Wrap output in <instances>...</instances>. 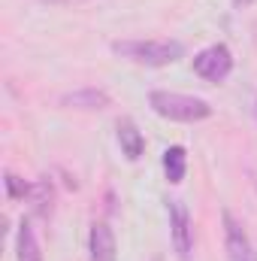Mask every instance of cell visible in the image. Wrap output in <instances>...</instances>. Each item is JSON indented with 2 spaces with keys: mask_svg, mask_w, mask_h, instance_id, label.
<instances>
[{
  "mask_svg": "<svg viewBox=\"0 0 257 261\" xmlns=\"http://www.w3.org/2000/svg\"><path fill=\"white\" fill-rule=\"evenodd\" d=\"M27 200L34 203V216L49 219L52 216V203H55V186H52V179H37Z\"/></svg>",
  "mask_w": 257,
  "mask_h": 261,
  "instance_id": "11",
  "label": "cell"
},
{
  "mask_svg": "<svg viewBox=\"0 0 257 261\" xmlns=\"http://www.w3.org/2000/svg\"><path fill=\"white\" fill-rule=\"evenodd\" d=\"M3 186H6V197L9 200H24V197H30V192H34V182H24L15 173H3Z\"/></svg>",
  "mask_w": 257,
  "mask_h": 261,
  "instance_id": "12",
  "label": "cell"
},
{
  "mask_svg": "<svg viewBox=\"0 0 257 261\" xmlns=\"http://www.w3.org/2000/svg\"><path fill=\"white\" fill-rule=\"evenodd\" d=\"M112 52L145 67H167L185 58V46L179 40H115Z\"/></svg>",
  "mask_w": 257,
  "mask_h": 261,
  "instance_id": "2",
  "label": "cell"
},
{
  "mask_svg": "<svg viewBox=\"0 0 257 261\" xmlns=\"http://www.w3.org/2000/svg\"><path fill=\"white\" fill-rule=\"evenodd\" d=\"M221 225H224V249L227 261H257V249L248 237V231L242 228V222L233 219V213H221Z\"/></svg>",
  "mask_w": 257,
  "mask_h": 261,
  "instance_id": "5",
  "label": "cell"
},
{
  "mask_svg": "<svg viewBox=\"0 0 257 261\" xmlns=\"http://www.w3.org/2000/svg\"><path fill=\"white\" fill-rule=\"evenodd\" d=\"M194 73L206 82H224L233 73V52L224 43H212L194 55Z\"/></svg>",
  "mask_w": 257,
  "mask_h": 261,
  "instance_id": "3",
  "label": "cell"
},
{
  "mask_svg": "<svg viewBox=\"0 0 257 261\" xmlns=\"http://www.w3.org/2000/svg\"><path fill=\"white\" fill-rule=\"evenodd\" d=\"M148 107H151L160 119L182 122V125L206 122V119L212 116L209 100L194 97V94H182V91H164V88H154V91L148 94Z\"/></svg>",
  "mask_w": 257,
  "mask_h": 261,
  "instance_id": "1",
  "label": "cell"
},
{
  "mask_svg": "<svg viewBox=\"0 0 257 261\" xmlns=\"http://www.w3.org/2000/svg\"><path fill=\"white\" fill-rule=\"evenodd\" d=\"M115 137H118V146H121V155L127 158V161H139L142 158V152H145V137H142V130L136 128V122L133 119H118L115 122Z\"/></svg>",
  "mask_w": 257,
  "mask_h": 261,
  "instance_id": "7",
  "label": "cell"
},
{
  "mask_svg": "<svg viewBox=\"0 0 257 261\" xmlns=\"http://www.w3.org/2000/svg\"><path fill=\"white\" fill-rule=\"evenodd\" d=\"M251 3H254V0H233V6H236V9H248Z\"/></svg>",
  "mask_w": 257,
  "mask_h": 261,
  "instance_id": "14",
  "label": "cell"
},
{
  "mask_svg": "<svg viewBox=\"0 0 257 261\" xmlns=\"http://www.w3.org/2000/svg\"><path fill=\"white\" fill-rule=\"evenodd\" d=\"M88 252L91 261H118V246H115V234L106 222H94L88 231Z\"/></svg>",
  "mask_w": 257,
  "mask_h": 261,
  "instance_id": "6",
  "label": "cell"
},
{
  "mask_svg": "<svg viewBox=\"0 0 257 261\" xmlns=\"http://www.w3.org/2000/svg\"><path fill=\"white\" fill-rule=\"evenodd\" d=\"M188 173V152L185 146H167L164 149V176L170 186H179Z\"/></svg>",
  "mask_w": 257,
  "mask_h": 261,
  "instance_id": "10",
  "label": "cell"
},
{
  "mask_svg": "<svg viewBox=\"0 0 257 261\" xmlns=\"http://www.w3.org/2000/svg\"><path fill=\"white\" fill-rule=\"evenodd\" d=\"M167 213H170V237H173V249L179 261H191L194 252V222H191V213L185 206V200L173 197L167 200Z\"/></svg>",
  "mask_w": 257,
  "mask_h": 261,
  "instance_id": "4",
  "label": "cell"
},
{
  "mask_svg": "<svg viewBox=\"0 0 257 261\" xmlns=\"http://www.w3.org/2000/svg\"><path fill=\"white\" fill-rule=\"evenodd\" d=\"M15 258L18 261H43L40 252V240L30 228V219H21L18 222V234H15Z\"/></svg>",
  "mask_w": 257,
  "mask_h": 261,
  "instance_id": "9",
  "label": "cell"
},
{
  "mask_svg": "<svg viewBox=\"0 0 257 261\" xmlns=\"http://www.w3.org/2000/svg\"><path fill=\"white\" fill-rule=\"evenodd\" d=\"M46 6H79V3H88V0H40Z\"/></svg>",
  "mask_w": 257,
  "mask_h": 261,
  "instance_id": "13",
  "label": "cell"
},
{
  "mask_svg": "<svg viewBox=\"0 0 257 261\" xmlns=\"http://www.w3.org/2000/svg\"><path fill=\"white\" fill-rule=\"evenodd\" d=\"M109 103L112 97L103 88H76L61 97V107H70V110H106Z\"/></svg>",
  "mask_w": 257,
  "mask_h": 261,
  "instance_id": "8",
  "label": "cell"
}]
</instances>
